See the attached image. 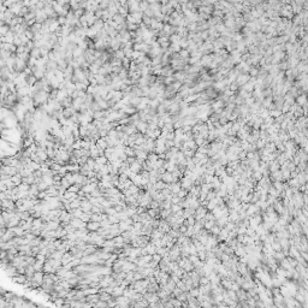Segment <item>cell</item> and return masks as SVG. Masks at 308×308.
<instances>
[{"label":"cell","mask_w":308,"mask_h":308,"mask_svg":"<svg viewBox=\"0 0 308 308\" xmlns=\"http://www.w3.org/2000/svg\"><path fill=\"white\" fill-rule=\"evenodd\" d=\"M148 214H149L152 218H155V217H158L159 210L158 208H149V210H148Z\"/></svg>","instance_id":"cell-2"},{"label":"cell","mask_w":308,"mask_h":308,"mask_svg":"<svg viewBox=\"0 0 308 308\" xmlns=\"http://www.w3.org/2000/svg\"><path fill=\"white\" fill-rule=\"evenodd\" d=\"M100 226H101L100 222H93V220H90V222L87 223V229L89 231H98L100 229Z\"/></svg>","instance_id":"cell-1"},{"label":"cell","mask_w":308,"mask_h":308,"mask_svg":"<svg viewBox=\"0 0 308 308\" xmlns=\"http://www.w3.org/2000/svg\"><path fill=\"white\" fill-rule=\"evenodd\" d=\"M166 185H165V183H163V182H158V183H155V189H163L165 188Z\"/></svg>","instance_id":"cell-4"},{"label":"cell","mask_w":308,"mask_h":308,"mask_svg":"<svg viewBox=\"0 0 308 308\" xmlns=\"http://www.w3.org/2000/svg\"><path fill=\"white\" fill-rule=\"evenodd\" d=\"M147 160H148V161H150V163H155V161L158 160V157H157L154 153H150V154H148Z\"/></svg>","instance_id":"cell-3"}]
</instances>
